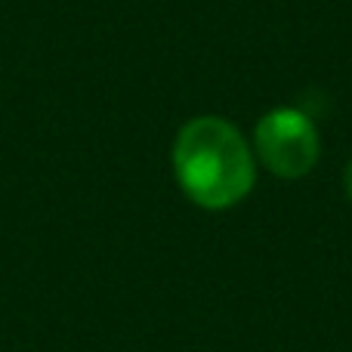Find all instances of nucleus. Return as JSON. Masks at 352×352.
I'll return each mask as SVG.
<instances>
[{"mask_svg": "<svg viewBox=\"0 0 352 352\" xmlns=\"http://www.w3.org/2000/svg\"><path fill=\"white\" fill-rule=\"evenodd\" d=\"M173 170L182 192L207 210H226L254 188V155L223 118H195L176 133Z\"/></svg>", "mask_w": 352, "mask_h": 352, "instance_id": "nucleus-1", "label": "nucleus"}, {"mask_svg": "<svg viewBox=\"0 0 352 352\" xmlns=\"http://www.w3.org/2000/svg\"><path fill=\"white\" fill-rule=\"evenodd\" d=\"M256 155L275 176L300 179L318 161L316 124L297 109H275L256 124Z\"/></svg>", "mask_w": 352, "mask_h": 352, "instance_id": "nucleus-2", "label": "nucleus"}, {"mask_svg": "<svg viewBox=\"0 0 352 352\" xmlns=\"http://www.w3.org/2000/svg\"><path fill=\"white\" fill-rule=\"evenodd\" d=\"M346 195L352 198V161H349V167H346Z\"/></svg>", "mask_w": 352, "mask_h": 352, "instance_id": "nucleus-3", "label": "nucleus"}]
</instances>
